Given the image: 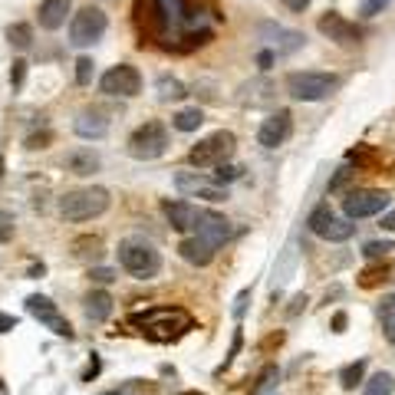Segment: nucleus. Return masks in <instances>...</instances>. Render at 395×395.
<instances>
[{
  "label": "nucleus",
  "instance_id": "57",
  "mask_svg": "<svg viewBox=\"0 0 395 395\" xmlns=\"http://www.w3.org/2000/svg\"><path fill=\"white\" fill-rule=\"evenodd\" d=\"M4 389H7V386H4V379H0V392H4Z\"/></svg>",
  "mask_w": 395,
  "mask_h": 395
},
{
  "label": "nucleus",
  "instance_id": "44",
  "mask_svg": "<svg viewBox=\"0 0 395 395\" xmlns=\"http://www.w3.org/2000/svg\"><path fill=\"white\" fill-rule=\"evenodd\" d=\"M89 280L106 287V283H112V280H116V270H109V267H89Z\"/></svg>",
  "mask_w": 395,
  "mask_h": 395
},
{
  "label": "nucleus",
  "instance_id": "30",
  "mask_svg": "<svg viewBox=\"0 0 395 395\" xmlns=\"http://www.w3.org/2000/svg\"><path fill=\"white\" fill-rule=\"evenodd\" d=\"M201 122H204V112L198 106H194V109H182V112H175V119H172V126L178 129V132H198V129H201Z\"/></svg>",
  "mask_w": 395,
  "mask_h": 395
},
{
  "label": "nucleus",
  "instance_id": "11",
  "mask_svg": "<svg viewBox=\"0 0 395 395\" xmlns=\"http://www.w3.org/2000/svg\"><path fill=\"white\" fill-rule=\"evenodd\" d=\"M27 313L30 317H37L43 326L53 333V336L59 339H76V329L69 326V319L66 317H59V309L57 303L49 297H43V293H33V297H27Z\"/></svg>",
  "mask_w": 395,
  "mask_h": 395
},
{
  "label": "nucleus",
  "instance_id": "1",
  "mask_svg": "<svg viewBox=\"0 0 395 395\" xmlns=\"http://www.w3.org/2000/svg\"><path fill=\"white\" fill-rule=\"evenodd\" d=\"M218 0H135L132 23L138 33V47H155L162 53H194L208 47L221 27Z\"/></svg>",
  "mask_w": 395,
  "mask_h": 395
},
{
  "label": "nucleus",
  "instance_id": "52",
  "mask_svg": "<svg viewBox=\"0 0 395 395\" xmlns=\"http://www.w3.org/2000/svg\"><path fill=\"white\" fill-rule=\"evenodd\" d=\"M346 326H349V317L339 309L336 317H333V333H346Z\"/></svg>",
  "mask_w": 395,
  "mask_h": 395
},
{
  "label": "nucleus",
  "instance_id": "15",
  "mask_svg": "<svg viewBox=\"0 0 395 395\" xmlns=\"http://www.w3.org/2000/svg\"><path fill=\"white\" fill-rule=\"evenodd\" d=\"M290 135H293V116H290V109H277V112H270L261 122L257 142H261L264 148H277V145L287 142Z\"/></svg>",
  "mask_w": 395,
  "mask_h": 395
},
{
  "label": "nucleus",
  "instance_id": "58",
  "mask_svg": "<svg viewBox=\"0 0 395 395\" xmlns=\"http://www.w3.org/2000/svg\"><path fill=\"white\" fill-rule=\"evenodd\" d=\"M106 395H119V392H106Z\"/></svg>",
  "mask_w": 395,
  "mask_h": 395
},
{
  "label": "nucleus",
  "instance_id": "35",
  "mask_svg": "<svg viewBox=\"0 0 395 395\" xmlns=\"http://www.w3.org/2000/svg\"><path fill=\"white\" fill-rule=\"evenodd\" d=\"M93 76H96V63H93V57H79L76 59V86H89Z\"/></svg>",
  "mask_w": 395,
  "mask_h": 395
},
{
  "label": "nucleus",
  "instance_id": "34",
  "mask_svg": "<svg viewBox=\"0 0 395 395\" xmlns=\"http://www.w3.org/2000/svg\"><path fill=\"white\" fill-rule=\"evenodd\" d=\"M379 319H382V333H386V339L395 346V297H389V300L379 303Z\"/></svg>",
  "mask_w": 395,
  "mask_h": 395
},
{
  "label": "nucleus",
  "instance_id": "53",
  "mask_svg": "<svg viewBox=\"0 0 395 395\" xmlns=\"http://www.w3.org/2000/svg\"><path fill=\"white\" fill-rule=\"evenodd\" d=\"M379 228H382V231H395V211H386V214H382Z\"/></svg>",
  "mask_w": 395,
  "mask_h": 395
},
{
  "label": "nucleus",
  "instance_id": "56",
  "mask_svg": "<svg viewBox=\"0 0 395 395\" xmlns=\"http://www.w3.org/2000/svg\"><path fill=\"white\" fill-rule=\"evenodd\" d=\"M182 395H204V392H182Z\"/></svg>",
  "mask_w": 395,
  "mask_h": 395
},
{
  "label": "nucleus",
  "instance_id": "19",
  "mask_svg": "<svg viewBox=\"0 0 395 395\" xmlns=\"http://www.w3.org/2000/svg\"><path fill=\"white\" fill-rule=\"evenodd\" d=\"M73 132H76L79 138H106V132H109L106 112H99V109H83L76 116V122H73Z\"/></svg>",
  "mask_w": 395,
  "mask_h": 395
},
{
  "label": "nucleus",
  "instance_id": "26",
  "mask_svg": "<svg viewBox=\"0 0 395 395\" xmlns=\"http://www.w3.org/2000/svg\"><path fill=\"white\" fill-rule=\"evenodd\" d=\"M73 257H76V261H99V257H102V241L83 234V237L73 241Z\"/></svg>",
  "mask_w": 395,
  "mask_h": 395
},
{
  "label": "nucleus",
  "instance_id": "43",
  "mask_svg": "<svg viewBox=\"0 0 395 395\" xmlns=\"http://www.w3.org/2000/svg\"><path fill=\"white\" fill-rule=\"evenodd\" d=\"M389 4H392V0H362V17H366V20L379 17V13H382Z\"/></svg>",
  "mask_w": 395,
  "mask_h": 395
},
{
  "label": "nucleus",
  "instance_id": "5",
  "mask_svg": "<svg viewBox=\"0 0 395 395\" xmlns=\"http://www.w3.org/2000/svg\"><path fill=\"white\" fill-rule=\"evenodd\" d=\"M119 264H122V270L132 273L135 280H155L162 273V254L155 251L152 244L135 241V237L119 244Z\"/></svg>",
  "mask_w": 395,
  "mask_h": 395
},
{
  "label": "nucleus",
  "instance_id": "13",
  "mask_svg": "<svg viewBox=\"0 0 395 395\" xmlns=\"http://www.w3.org/2000/svg\"><path fill=\"white\" fill-rule=\"evenodd\" d=\"M257 37L267 40L270 49H273L277 57H290V53H297V49L307 43V37H303L300 30H287V27H280V23H273V20H261V23H257Z\"/></svg>",
  "mask_w": 395,
  "mask_h": 395
},
{
  "label": "nucleus",
  "instance_id": "39",
  "mask_svg": "<svg viewBox=\"0 0 395 395\" xmlns=\"http://www.w3.org/2000/svg\"><path fill=\"white\" fill-rule=\"evenodd\" d=\"M277 379H280V369H277V366H267L261 376H257V382L251 386V392H254V395H264L270 386H273V382H277Z\"/></svg>",
  "mask_w": 395,
  "mask_h": 395
},
{
  "label": "nucleus",
  "instance_id": "51",
  "mask_svg": "<svg viewBox=\"0 0 395 395\" xmlns=\"http://www.w3.org/2000/svg\"><path fill=\"white\" fill-rule=\"evenodd\" d=\"M10 329H17V317H10V313H0V336L10 333Z\"/></svg>",
  "mask_w": 395,
  "mask_h": 395
},
{
  "label": "nucleus",
  "instance_id": "9",
  "mask_svg": "<svg viewBox=\"0 0 395 395\" xmlns=\"http://www.w3.org/2000/svg\"><path fill=\"white\" fill-rule=\"evenodd\" d=\"M175 188L184 198H201V201H211V204L228 201V184L214 182V178H208L201 172H178L175 175Z\"/></svg>",
  "mask_w": 395,
  "mask_h": 395
},
{
  "label": "nucleus",
  "instance_id": "46",
  "mask_svg": "<svg viewBox=\"0 0 395 395\" xmlns=\"http://www.w3.org/2000/svg\"><path fill=\"white\" fill-rule=\"evenodd\" d=\"M99 372H102V359H99L96 353H93V356H89V366H86V372H83V382H93V379H96Z\"/></svg>",
  "mask_w": 395,
  "mask_h": 395
},
{
  "label": "nucleus",
  "instance_id": "12",
  "mask_svg": "<svg viewBox=\"0 0 395 395\" xmlns=\"http://www.w3.org/2000/svg\"><path fill=\"white\" fill-rule=\"evenodd\" d=\"M389 208V194L379 191V188H356L343 198V211L346 218L359 221V218H372V214H382Z\"/></svg>",
  "mask_w": 395,
  "mask_h": 395
},
{
  "label": "nucleus",
  "instance_id": "22",
  "mask_svg": "<svg viewBox=\"0 0 395 395\" xmlns=\"http://www.w3.org/2000/svg\"><path fill=\"white\" fill-rule=\"evenodd\" d=\"M83 309H86V317L93 323H106L112 317V297H109L106 290H89L86 300H83Z\"/></svg>",
  "mask_w": 395,
  "mask_h": 395
},
{
  "label": "nucleus",
  "instance_id": "10",
  "mask_svg": "<svg viewBox=\"0 0 395 395\" xmlns=\"http://www.w3.org/2000/svg\"><path fill=\"white\" fill-rule=\"evenodd\" d=\"M99 89L106 96H119V99H135L142 93V73L132 63H119V66L106 69L99 79Z\"/></svg>",
  "mask_w": 395,
  "mask_h": 395
},
{
  "label": "nucleus",
  "instance_id": "50",
  "mask_svg": "<svg viewBox=\"0 0 395 395\" xmlns=\"http://www.w3.org/2000/svg\"><path fill=\"white\" fill-rule=\"evenodd\" d=\"M280 4H283L287 10H293V13H303V10H307L313 0H280Z\"/></svg>",
  "mask_w": 395,
  "mask_h": 395
},
{
  "label": "nucleus",
  "instance_id": "7",
  "mask_svg": "<svg viewBox=\"0 0 395 395\" xmlns=\"http://www.w3.org/2000/svg\"><path fill=\"white\" fill-rule=\"evenodd\" d=\"M234 148H237V138H234V132H211L208 138H201V142L194 145L191 152H188V165L191 168H218V165L231 162Z\"/></svg>",
  "mask_w": 395,
  "mask_h": 395
},
{
  "label": "nucleus",
  "instance_id": "29",
  "mask_svg": "<svg viewBox=\"0 0 395 395\" xmlns=\"http://www.w3.org/2000/svg\"><path fill=\"white\" fill-rule=\"evenodd\" d=\"M346 162L356 165V168H379V152L372 148V145H356V148H349L346 152Z\"/></svg>",
  "mask_w": 395,
  "mask_h": 395
},
{
  "label": "nucleus",
  "instance_id": "47",
  "mask_svg": "<svg viewBox=\"0 0 395 395\" xmlns=\"http://www.w3.org/2000/svg\"><path fill=\"white\" fill-rule=\"evenodd\" d=\"M49 142H53V132H37L27 138V148H47Z\"/></svg>",
  "mask_w": 395,
  "mask_h": 395
},
{
  "label": "nucleus",
  "instance_id": "40",
  "mask_svg": "<svg viewBox=\"0 0 395 395\" xmlns=\"http://www.w3.org/2000/svg\"><path fill=\"white\" fill-rule=\"evenodd\" d=\"M241 165H231V162H224V165H218L214 168V182H221V184H231V182H237L241 178Z\"/></svg>",
  "mask_w": 395,
  "mask_h": 395
},
{
  "label": "nucleus",
  "instance_id": "18",
  "mask_svg": "<svg viewBox=\"0 0 395 395\" xmlns=\"http://www.w3.org/2000/svg\"><path fill=\"white\" fill-rule=\"evenodd\" d=\"M178 254H182V261L194 264V267H208V264L214 261L218 247H214V244H208L204 237H198V234H188V237L178 244Z\"/></svg>",
  "mask_w": 395,
  "mask_h": 395
},
{
  "label": "nucleus",
  "instance_id": "28",
  "mask_svg": "<svg viewBox=\"0 0 395 395\" xmlns=\"http://www.w3.org/2000/svg\"><path fill=\"white\" fill-rule=\"evenodd\" d=\"M362 379H366V359H356V362H349V366L339 369V386L346 389V392L362 386Z\"/></svg>",
  "mask_w": 395,
  "mask_h": 395
},
{
  "label": "nucleus",
  "instance_id": "48",
  "mask_svg": "<svg viewBox=\"0 0 395 395\" xmlns=\"http://www.w3.org/2000/svg\"><path fill=\"white\" fill-rule=\"evenodd\" d=\"M273 59H277V53H273V49H261V53H257V69H261V73H267V69L273 66Z\"/></svg>",
  "mask_w": 395,
  "mask_h": 395
},
{
  "label": "nucleus",
  "instance_id": "45",
  "mask_svg": "<svg viewBox=\"0 0 395 395\" xmlns=\"http://www.w3.org/2000/svg\"><path fill=\"white\" fill-rule=\"evenodd\" d=\"M247 303H251V290H241V293H237V300H234V307H231L234 319H241V317H244V309H247Z\"/></svg>",
  "mask_w": 395,
  "mask_h": 395
},
{
  "label": "nucleus",
  "instance_id": "16",
  "mask_svg": "<svg viewBox=\"0 0 395 395\" xmlns=\"http://www.w3.org/2000/svg\"><path fill=\"white\" fill-rule=\"evenodd\" d=\"M162 211H165L168 224H172L178 234H194L198 231V221H201L204 208H198V204H191V201H165Z\"/></svg>",
  "mask_w": 395,
  "mask_h": 395
},
{
  "label": "nucleus",
  "instance_id": "42",
  "mask_svg": "<svg viewBox=\"0 0 395 395\" xmlns=\"http://www.w3.org/2000/svg\"><path fill=\"white\" fill-rule=\"evenodd\" d=\"M17 231V221H13V214L10 211H0V244H7Z\"/></svg>",
  "mask_w": 395,
  "mask_h": 395
},
{
  "label": "nucleus",
  "instance_id": "33",
  "mask_svg": "<svg viewBox=\"0 0 395 395\" xmlns=\"http://www.w3.org/2000/svg\"><path fill=\"white\" fill-rule=\"evenodd\" d=\"M392 392H395L392 372H376V376H372L366 386H362V395H392Z\"/></svg>",
  "mask_w": 395,
  "mask_h": 395
},
{
  "label": "nucleus",
  "instance_id": "54",
  "mask_svg": "<svg viewBox=\"0 0 395 395\" xmlns=\"http://www.w3.org/2000/svg\"><path fill=\"white\" fill-rule=\"evenodd\" d=\"M43 273H47V267H43V264H37V267H30V277H43Z\"/></svg>",
  "mask_w": 395,
  "mask_h": 395
},
{
  "label": "nucleus",
  "instance_id": "59",
  "mask_svg": "<svg viewBox=\"0 0 395 395\" xmlns=\"http://www.w3.org/2000/svg\"><path fill=\"white\" fill-rule=\"evenodd\" d=\"M270 395H277V392H270Z\"/></svg>",
  "mask_w": 395,
  "mask_h": 395
},
{
  "label": "nucleus",
  "instance_id": "37",
  "mask_svg": "<svg viewBox=\"0 0 395 395\" xmlns=\"http://www.w3.org/2000/svg\"><path fill=\"white\" fill-rule=\"evenodd\" d=\"M356 172H359V168H353V165H343V168H339V172L329 178V191H333V194L343 191V188H346V184L356 178Z\"/></svg>",
  "mask_w": 395,
  "mask_h": 395
},
{
  "label": "nucleus",
  "instance_id": "8",
  "mask_svg": "<svg viewBox=\"0 0 395 395\" xmlns=\"http://www.w3.org/2000/svg\"><path fill=\"white\" fill-rule=\"evenodd\" d=\"M106 27H109L106 13L99 7H93V4H86V7H79L76 13L69 17V43H73V47H89V43L102 40Z\"/></svg>",
  "mask_w": 395,
  "mask_h": 395
},
{
  "label": "nucleus",
  "instance_id": "49",
  "mask_svg": "<svg viewBox=\"0 0 395 395\" xmlns=\"http://www.w3.org/2000/svg\"><path fill=\"white\" fill-rule=\"evenodd\" d=\"M303 307H307V293H297V297L290 300L287 313H290V317H297V313H300V309H303Z\"/></svg>",
  "mask_w": 395,
  "mask_h": 395
},
{
  "label": "nucleus",
  "instance_id": "31",
  "mask_svg": "<svg viewBox=\"0 0 395 395\" xmlns=\"http://www.w3.org/2000/svg\"><path fill=\"white\" fill-rule=\"evenodd\" d=\"M336 214H333V208H329V201H323V204H317L313 211H309V218H307V228L313 234H323L329 228V221H333Z\"/></svg>",
  "mask_w": 395,
  "mask_h": 395
},
{
  "label": "nucleus",
  "instance_id": "3",
  "mask_svg": "<svg viewBox=\"0 0 395 395\" xmlns=\"http://www.w3.org/2000/svg\"><path fill=\"white\" fill-rule=\"evenodd\" d=\"M109 191L106 188H76V191H66L63 198L57 201V211L63 221H73V224H83V221H93L99 214L109 211Z\"/></svg>",
  "mask_w": 395,
  "mask_h": 395
},
{
  "label": "nucleus",
  "instance_id": "20",
  "mask_svg": "<svg viewBox=\"0 0 395 395\" xmlns=\"http://www.w3.org/2000/svg\"><path fill=\"white\" fill-rule=\"evenodd\" d=\"M63 165H66V172L79 175V178H89V175H96L99 168H102V158H99V152H93V148H69Z\"/></svg>",
  "mask_w": 395,
  "mask_h": 395
},
{
  "label": "nucleus",
  "instance_id": "36",
  "mask_svg": "<svg viewBox=\"0 0 395 395\" xmlns=\"http://www.w3.org/2000/svg\"><path fill=\"white\" fill-rule=\"evenodd\" d=\"M27 69H30L27 59H13V63H10V89H13V93L23 89V83H27Z\"/></svg>",
  "mask_w": 395,
  "mask_h": 395
},
{
  "label": "nucleus",
  "instance_id": "32",
  "mask_svg": "<svg viewBox=\"0 0 395 395\" xmlns=\"http://www.w3.org/2000/svg\"><path fill=\"white\" fill-rule=\"evenodd\" d=\"M7 40H10V47L30 49V47H33V27H30V23H10V27H7Z\"/></svg>",
  "mask_w": 395,
  "mask_h": 395
},
{
  "label": "nucleus",
  "instance_id": "41",
  "mask_svg": "<svg viewBox=\"0 0 395 395\" xmlns=\"http://www.w3.org/2000/svg\"><path fill=\"white\" fill-rule=\"evenodd\" d=\"M392 251H395L392 241H369L366 247H362V254H366V257H372V261H379V257H389Z\"/></svg>",
  "mask_w": 395,
  "mask_h": 395
},
{
  "label": "nucleus",
  "instance_id": "38",
  "mask_svg": "<svg viewBox=\"0 0 395 395\" xmlns=\"http://www.w3.org/2000/svg\"><path fill=\"white\" fill-rule=\"evenodd\" d=\"M241 346H244V333H241V326H237V329H234V336H231V349H228V356H224V362L218 366V376H224V369H231V362L237 359Z\"/></svg>",
  "mask_w": 395,
  "mask_h": 395
},
{
  "label": "nucleus",
  "instance_id": "55",
  "mask_svg": "<svg viewBox=\"0 0 395 395\" xmlns=\"http://www.w3.org/2000/svg\"><path fill=\"white\" fill-rule=\"evenodd\" d=\"M0 178H4V155H0Z\"/></svg>",
  "mask_w": 395,
  "mask_h": 395
},
{
  "label": "nucleus",
  "instance_id": "21",
  "mask_svg": "<svg viewBox=\"0 0 395 395\" xmlns=\"http://www.w3.org/2000/svg\"><path fill=\"white\" fill-rule=\"evenodd\" d=\"M73 13V0H43L37 10V20L43 30H59Z\"/></svg>",
  "mask_w": 395,
  "mask_h": 395
},
{
  "label": "nucleus",
  "instance_id": "23",
  "mask_svg": "<svg viewBox=\"0 0 395 395\" xmlns=\"http://www.w3.org/2000/svg\"><path fill=\"white\" fill-rule=\"evenodd\" d=\"M273 86H270L267 79H251V83H244L241 93H237V99H241L244 106H270L273 102Z\"/></svg>",
  "mask_w": 395,
  "mask_h": 395
},
{
  "label": "nucleus",
  "instance_id": "2",
  "mask_svg": "<svg viewBox=\"0 0 395 395\" xmlns=\"http://www.w3.org/2000/svg\"><path fill=\"white\" fill-rule=\"evenodd\" d=\"M129 326L152 343H175L194 329V317L184 307H148L142 313H129Z\"/></svg>",
  "mask_w": 395,
  "mask_h": 395
},
{
  "label": "nucleus",
  "instance_id": "6",
  "mask_svg": "<svg viewBox=\"0 0 395 395\" xmlns=\"http://www.w3.org/2000/svg\"><path fill=\"white\" fill-rule=\"evenodd\" d=\"M168 145H172L168 129H165L158 119H148V122H142V126L129 135L126 152L132 155L135 162H152V158H162V155L168 152Z\"/></svg>",
  "mask_w": 395,
  "mask_h": 395
},
{
  "label": "nucleus",
  "instance_id": "14",
  "mask_svg": "<svg viewBox=\"0 0 395 395\" xmlns=\"http://www.w3.org/2000/svg\"><path fill=\"white\" fill-rule=\"evenodd\" d=\"M317 30L326 40L339 43V47H356L359 43V27L353 20L343 17V13H336V10H326V13L317 20Z\"/></svg>",
  "mask_w": 395,
  "mask_h": 395
},
{
  "label": "nucleus",
  "instance_id": "4",
  "mask_svg": "<svg viewBox=\"0 0 395 395\" xmlns=\"http://www.w3.org/2000/svg\"><path fill=\"white\" fill-rule=\"evenodd\" d=\"M343 79L336 73H319V69H307V73H290L287 76V93L297 102H323L339 89Z\"/></svg>",
  "mask_w": 395,
  "mask_h": 395
},
{
  "label": "nucleus",
  "instance_id": "25",
  "mask_svg": "<svg viewBox=\"0 0 395 395\" xmlns=\"http://www.w3.org/2000/svg\"><path fill=\"white\" fill-rule=\"evenodd\" d=\"M395 273L392 264H376V267H366L362 273H359V287L362 290H372V287H382V283H389Z\"/></svg>",
  "mask_w": 395,
  "mask_h": 395
},
{
  "label": "nucleus",
  "instance_id": "17",
  "mask_svg": "<svg viewBox=\"0 0 395 395\" xmlns=\"http://www.w3.org/2000/svg\"><path fill=\"white\" fill-rule=\"evenodd\" d=\"M198 237H204L208 244L214 247H224V244L231 241V221L218 211H201V221H198Z\"/></svg>",
  "mask_w": 395,
  "mask_h": 395
},
{
  "label": "nucleus",
  "instance_id": "24",
  "mask_svg": "<svg viewBox=\"0 0 395 395\" xmlns=\"http://www.w3.org/2000/svg\"><path fill=\"white\" fill-rule=\"evenodd\" d=\"M155 93H158L162 102H182V99L188 96L184 83L178 76H172V73H162V76L155 79Z\"/></svg>",
  "mask_w": 395,
  "mask_h": 395
},
{
  "label": "nucleus",
  "instance_id": "27",
  "mask_svg": "<svg viewBox=\"0 0 395 395\" xmlns=\"http://www.w3.org/2000/svg\"><path fill=\"white\" fill-rule=\"evenodd\" d=\"M356 234V224H353V218H333L329 221V228L319 237H326V241H333V244H343V241H349Z\"/></svg>",
  "mask_w": 395,
  "mask_h": 395
}]
</instances>
